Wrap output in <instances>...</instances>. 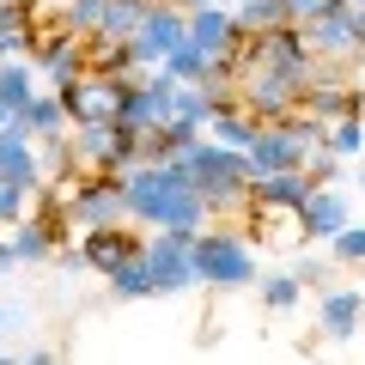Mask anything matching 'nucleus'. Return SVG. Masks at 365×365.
<instances>
[{"label":"nucleus","instance_id":"nucleus-1","mask_svg":"<svg viewBox=\"0 0 365 365\" xmlns=\"http://www.w3.org/2000/svg\"><path fill=\"white\" fill-rule=\"evenodd\" d=\"M122 195H128V220L158 232V225H182V232H201L207 225V201L189 182L182 158H140L134 170H122Z\"/></svg>","mask_w":365,"mask_h":365},{"label":"nucleus","instance_id":"nucleus-2","mask_svg":"<svg viewBox=\"0 0 365 365\" xmlns=\"http://www.w3.org/2000/svg\"><path fill=\"white\" fill-rule=\"evenodd\" d=\"M182 165H189V182L201 189V201H207V220H225V213H244L250 207V182H256V170H250V158L237 153V146H220L201 134L189 153H177Z\"/></svg>","mask_w":365,"mask_h":365},{"label":"nucleus","instance_id":"nucleus-3","mask_svg":"<svg viewBox=\"0 0 365 365\" xmlns=\"http://www.w3.org/2000/svg\"><path fill=\"white\" fill-rule=\"evenodd\" d=\"M189 262H195V287H213V292L256 287V250H250V237L232 232V225L207 220L189 237Z\"/></svg>","mask_w":365,"mask_h":365},{"label":"nucleus","instance_id":"nucleus-4","mask_svg":"<svg viewBox=\"0 0 365 365\" xmlns=\"http://www.w3.org/2000/svg\"><path fill=\"white\" fill-rule=\"evenodd\" d=\"M317 140H323V128H317V122H304L299 110H292V116L256 122V140L244 146V158H250V170H256V177H268V170H292V165H304Z\"/></svg>","mask_w":365,"mask_h":365},{"label":"nucleus","instance_id":"nucleus-5","mask_svg":"<svg viewBox=\"0 0 365 365\" xmlns=\"http://www.w3.org/2000/svg\"><path fill=\"white\" fill-rule=\"evenodd\" d=\"M304 49L317 61H341V67H359L365 61V6L359 0H335L329 13L304 19Z\"/></svg>","mask_w":365,"mask_h":365},{"label":"nucleus","instance_id":"nucleus-6","mask_svg":"<svg viewBox=\"0 0 365 365\" xmlns=\"http://www.w3.org/2000/svg\"><path fill=\"white\" fill-rule=\"evenodd\" d=\"M61 201H67V220H73V232H91V225H134V220H128V195H122V177H116V170H79V177H67Z\"/></svg>","mask_w":365,"mask_h":365},{"label":"nucleus","instance_id":"nucleus-7","mask_svg":"<svg viewBox=\"0 0 365 365\" xmlns=\"http://www.w3.org/2000/svg\"><path fill=\"white\" fill-rule=\"evenodd\" d=\"M189 237H195V232H182V225H158V232H146V237H140L146 274H153V299H158V292H189V287H195Z\"/></svg>","mask_w":365,"mask_h":365},{"label":"nucleus","instance_id":"nucleus-8","mask_svg":"<svg viewBox=\"0 0 365 365\" xmlns=\"http://www.w3.org/2000/svg\"><path fill=\"white\" fill-rule=\"evenodd\" d=\"M182 37H189V13H182V6H170V0H153V6L140 13V25H134V37H128L134 67H140V73L165 67V55L177 49Z\"/></svg>","mask_w":365,"mask_h":365},{"label":"nucleus","instance_id":"nucleus-9","mask_svg":"<svg viewBox=\"0 0 365 365\" xmlns=\"http://www.w3.org/2000/svg\"><path fill=\"white\" fill-rule=\"evenodd\" d=\"M122 86H134V79H116V73H104V67H86L73 86H61V110H67V122H116V98H122Z\"/></svg>","mask_w":365,"mask_h":365},{"label":"nucleus","instance_id":"nucleus-10","mask_svg":"<svg viewBox=\"0 0 365 365\" xmlns=\"http://www.w3.org/2000/svg\"><path fill=\"white\" fill-rule=\"evenodd\" d=\"M347 220H353V207H347V195H341L335 182H317L311 195H304V207L292 213V225H299L304 244H329Z\"/></svg>","mask_w":365,"mask_h":365},{"label":"nucleus","instance_id":"nucleus-11","mask_svg":"<svg viewBox=\"0 0 365 365\" xmlns=\"http://www.w3.org/2000/svg\"><path fill=\"white\" fill-rule=\"evenodd\" d=\"M189 43H195L207 61H232V49L244 43V31L232 25V6H225V0H207V6L189 13Z\"/></svg>","mask_w":365,"mask_h":365},{"label":"nucleus","instance_id":"nucleus-12","mask_svg":"<svg viewBox=\"0 0 365 365\" xmlns=\"http://www.w3.org/2000/svg\"><path fill=\"white\" fill-rule=\"evenodd\" d=\"M0 177H13L19 189L49 182V177H43V158H37V140L25 134V122H19V116L0 122Z\"/></svg>","mask_w":365,"mask_h":365},{"label":"nucleus","instance_id":"nucleus-13","mask_svg":"<svg viewBox=\"0 0 365 365\" xmlns=\"http://www.w3.org/2000/svg\"><path fill=\"white\" fill-rule=\"evenodd\" d=\"M67 153H73V177L79 170H110V158H116V122H67Z\"/></svg>","mask_w":365,"mask_h":365},{"label":"nucleus","instance_id":"nucleus-14","mask_svg":"<svg viewBox=\"0 0 365 365\" xmlns=\"http://www.w3.org/2000/svg\"><path fill=\"white\" fill-rule=\"evenodd\" d=\"M79 250H86V268L104 280L122 256L140 250V232H134V225H91V232H79Z\"/></svg>","mask_w":365,"mask_h":365},{"label":"nucleus","instance_id":"nucleus-15","mask_svg":"<svg viewBox=\"0 0 365 365\" xmlns=\"http://www.w3.org/2000/svg\"><path fill=\"white\" fill-rule=\"evenodd\" d=\"M311 189H317V182H311V170H304V165H292V170H268V177H256V182H250V201H256V207L299 213Z\"/></svg>","mask_w":365,"mask_h":365},{"label":"nucleus","instance_id":"nucleus-16","mask_svg":"<svg viewBox=\"0 0 365 365\" xmlns=\"http://www.w3.org/2000/svg\"><path fill=\"white\" fill-rule=\"evenodd\" d=\"M359 323H365V292L359 287H323V304H317L323 341H347Z\"/></svg>","mask_w":365,"mask_h":365},{"label":"nucleus","instance_id":"nucleus-17","mask_svg":"<svg viewBox=\"0 0 365 365\" xmlns=\"http://www.w3.org/2000/svg\"><path fill=\"white\" fill-rule=\"evenodd\" d=\"M37 25H43V0H6V6H0V61L31 55Z\"/></svg>","mask_w":365,"mask_h":365},{"label":"nucleus","instance_id":"nucleus-18","mask_svg":"<svg viewBox=\"0 0 365 365\" xmlns=\"http://www.w3.org/2000/svg\"><path fill=\"white\" fill-rule=\"evenodd\" d=\"M37 91H43V79H37V67H31L25 55L0 61V110H6V116H19V110L37 98Z\"/></svg>","mask_w":365,"mask_h":365},{"label":"nucleus","instance_id":"nucleus-19","mask_svg":"<svg viewBox=\"0 0 365 365\" xmlns=\"http://www.w3.org/2000/svg\"><path fill=\"white\" fill-rule=\"evenodd\" d=\"M232 6V25L244 31V37H268V31L292 25L287 19V0H225Z\"/></svg>","mask_w":365,"mask_h":365},{"label":"nucleus","instance_id":"nucleus-20","mask_svg":"<svg viewBox=\"0 0 365 365\" xmlns=\"http://www.w3.org/2000/svg\"><path fill=\"white\" fill-rule=\"evenodd\" d=\"M19 122H25V134H31V140H49V134H67V110H61V91H49V86H43L37 98H31V104L19 110Z\"/></svg>","mask_w":365,"mask_h":365},{"label":"nucleus","instance_id":"nucleus-21","mask_svg":"<svg viewBox=\"0 0 365 365\" xmlns=\"http://www.w3.org/2000/svg\"><path fill=\"white\" fill-rule=\"evenodd\" d=\"M207 140H220V146H237V153H244L250 140H256V116H250L244 104H220L207 116Z\"/></svg>","mask_w":365,"mask_h":365},{"label":"nucleus","instance_id":"nucleus-22","mask_svg":"<svg viewBox=\"0 0 365 365\" xmlns=\"http://www.w3.org/2000/svg\"><path fill=\"white\" fill-rule=\"evenodd\" d=\"M104 280H110V292H116V299H153V274H146V256H140V250H134V256H122Z\"/></svg>","mask_w":365,"mask_h":365},{"label":"nucleus","instance_id":"nucleus-23","mask_svg":"<svg viewBox=\"0 0 365 365\" xmlns=\"http://www.w3.org/2000/svg\"><path fill=\"white\" fill-rule=\"evenodd\" d=\"M6 232H13V237H6V244H13V262H49L55 237L43 232V225L31 220V213H25V220H13V225H6Z\"/></svg>","mask_w":365,"mask_h":365},{"label":"nucleus","instance_id":"nucleus-24","mask_svg":"<svg viewBox=\"0 0 365 365\" xmlns=\"http://www.w3.org/2000/svg\"><path fill=\"white\" fill-rule=\"evenodd\" d=\"M323 146L353 165V158L365 153V116H335V122H323Z\"/></svg>","mask_w":365,"mask_h":365},{"label":"nucleus","instance_id":"nucleus-25","mask_svg":"<svg viewBox=\"0 0 365 365\" xmlns=\"http://www.w3.org/2000/svg\"><path fill=\"white\" fill-rule=\"evenodd\" d=\"M207 67H213V61H207V55H201L189 37H182L177 49L165 55V73H170V79H182V86H201V79H207Z\"/></svg>","mask_w":365,"mask_h":365},{"label":"nucleus","instance_id":"nucleus-26","mask_svg":"<svg viewBox=\"0 0 365 365\" xmlns=\"http://www.w3.org/2000/svg\"><path fill=\"white\" fill-rule=\"evenodd\" d=\"M104 6H110V0H61V6H55V19H61L73 37H91V31L104 25Z\"/></svg>","mask_w":365,"mask_h":365},{"label":"nucleus","instance_id":"nucleus-27","mask_svg":"<svg viewBox=\"0 0 365 365\" xmlns=\"http://www.w3.org/2000/svg\"><path fill=\"white\" fill-rule=\"evenodd\" d=\"M329 262H335V268H365V225L359 220H347L329 237Z\"/></svg>","mask_w":365,"mask_h":365},{"label":"nucleus","instance_id":"nucleus-28","mask_svg":"<svg viewBox=\"0 0 365 365\" xmlns=\"http://www.w3.org/2000/svg\"><path fill=\"white\" fill-rule=\"evenodd\" d=\"M256 280H262V304H268V311H292V304L304 299V287H299V274H292V268L256 274Z\"/></svg>","mask_w":365,"mask_h":365},{"label":"nucleus","instance_id":"nucleus-29","mask_svg":"<svg viewBox=\"0 0 365 365\" xmlns=\"http://www.w3.org/2000/svg\"><path fill=\"white\" fill-rule=\"evenodd\" d=\"M304 170H311V182H341L347 158H341V153H329V146L317 140V146H311V158H304Z\"/></svg>","mask_w":365,"mask_h":365},{"label":"nucleus","instance_id":"nucleus-30","mask_svg":"<svg viewBox=\"0 0 365 365\" xmlns=\"http://www.w3.org/2000/svg\"><path fill=\"white\" fill-rule=\"evenodd\" d=\"M31 213V189H19L13 177H0V225H13Z\"/></svg>","mask_w":365,"mask_h":365},{"label":"nucleus","instance_id":"nucleus-31","mask_svg":"<svg viewBox=\"0 0 365 365\" xmlns=\"http://www.w3.org/2000/svg\"><path fill=\"white\" fill-rule=\"evenodd\" d=\"M292 274H299V287H317V292H323V287H329V274H335V262H323V256H299V268H292Z\"/></svg>","mask_w":365,"mask_h":365},{"label":"nucleus","instance_id":"nucleus-32","mask_svg":"<svg viewBox=\"0 0 365 365\" xmlns=\"http://www.w3.org/2000/svg\"><path fill=\"white\" fill-rule=\"evenodd\" d=\"M49 262H55L61 274H91V268H86V250H79L73 237H67V244H55V250H49Z\"/></svg>","mask_w":365,"mask_h":365},{"label":"nucleus","instance_id":"nucleus-33","mask_svg":"<svg viewBox=\"0 0 365 365\" xmlns=\"http://www.w3.org/2000/svg\"><path fill=\"white\" fill-rule=\"evenodd\" d=\"M335 0H287V19L292 25H304V19H317V13H329Z\"/></svg>","mask_w":365,"mask_h":365},{"label":"nucleus","instance_id":"nucleus-34","mask_svg":"<svg viewBox=\"0 0 365 365\" xmlns=\"http://www.w3.org/2000/svg\"><path fill=\"white\" fill-rule=\"evenodd\" d=\"M19 262H13V244H6V237H0V274H13Z\"/></svg>","mask_w":365,"mask_h":365},{"label":"nucleus","instance_id":"nucleus-35","mask_svg":"<svg viewBox=\"0 0 365 365\" xmlns=\"http://www.w3.org/2000/svg\"><path fill=\"white\" fill-rule=\"evenodd\" d=\"M353 182H359V189H365V153L353 158Z\"/></svg>","mask_w":365,"mask_h":365},{"label":"nucleus","instance_id":"nucleus-36","mask_svg":"<svg viewBox=\"0 0 365 365\" xmlns=\"http://www.w3.org/2000/svg\"><path fill=\"white\" fill-rule=\"evenodd\" d=\"M170 6H182V13H195V6H207V0H170Z\"/></svg>","mask_w":365,"mask_h":365},{"label":"nucleus","instance_id":"nucleus-37","mask_svg":"<svg viewBox=\"0 0 365 365\" xmlns=\"http://www.w3.org/2000/svg\"><path fill=\"white\" fill-rule=\"evenodd\" d=\"M0 329H6V311H0Z\"/></svg>","mask_w":365,"mask_h":365},{"label":"nucleus","instance_id":"nucleus-38","mask_svg":"<svg viewBox=\"0 0 365 365\" xmlns=\"http://www.w3.org/2000/svg\"><path fill=\"white\" fill-rule=\"evenodd\" d=\"M0 365H6V347H0Z\"/></svg>","mask_w":365,"mask_h":365},{"label":"nucleus","instance_id":"nucleus-39","mask_svg":"<svg viewBox=\"0 0 365 365\" xmlns=\"http://www.w3.org/2000/svg\"><path fill=\"white\" fill-rule=\"evenodd\" d=\"M0 6H6V0H0Z\"/></svg>","mask_w":365,"mask_h":365}]
</instances>
